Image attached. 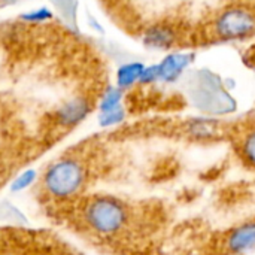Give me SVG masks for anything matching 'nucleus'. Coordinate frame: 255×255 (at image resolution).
<instances>
[{"mask_svg": "<svg viewBox=\"0 0 255 255\" xmlns=\"http://www.w3.org/2000/svg\"><path fill=\"white\" fill-rule=\"evenodd\" d=\"M79 215L84 227L102 239H117L127 233L133 224V209L130 205L111 194L87 197L79 209Z\"/></svg>", "mask_w": 255, "mask_h": 255, "instance_id": "1", "label": "nucleus"}, {"mask_svg": "<svg viewBox=\"0 0 255 255\" xmlns=\"http://www.w3.org/2000/svg\"><path fill=\"white\" fill-rule=\"evenodd\" d=\"M88 167L81 158L64 155L48 164L40 176V187L49 199L67 202L84 191L88 184Z\"/></svg>", "mask_w": 255, "mask_h": 255, "instance_id": "2", "label": "nucleus"}, {"mask_svg": "<svg viewBox=\"0 0 255 255\" xmlns=\"http://www.w3.org/2000/svg\"><path fill=\"white\" fill-rule=\"evenodd\" d=\"M214 33L220 40H242L255 34V12L245 6H230L214 21Z\"/></svg>", "mask_w": 255, "mask_h": 255, "instance_id": "3", "label": "nucleus"}, {"mask_svg": "<svg viewBox=\"0 0 255 255\" xmlns=\"http://www.w3.org/2000/svg\"><path fill=\"white\" fill-rule=\"evenodd\" d=\"M224 255H250L255 253V218L232 227L221 241Z\"/></svg>", "mask_w": 255, "mask_h": 255, "instance_id": "4", "label": "nucleus"}, {"mask_svg": "<svg viewBox=\"0 0 255 255\" xmlns=\"http://www.w3.org/2000/svg\"><path fill=\"white\" fill-rule=\"evenodd\" d=\"M93 112V103L85 96H73L63 102L54 112V120L61 128H73L84 123Z\"/></svg>", "mask_w": 255, "mask_h": 255, "instance_id": "5", "label": "nucleus"}, {"mask_svg": "<svg viewBox=\"0 0 255 255\" xmlns=\"http://www.w3.org/2000/svg\"><path fill=\"white\" fill-rule=\"evenodd\" d=\"M194 54L193 52H170L167 54L160 63H157L160 82L170 84L179 79V76L184 73V70L188 69V66L193 63Z\"/></svg>", "mask_w": 255, "mask_h": 255, "instance_id": "6", "label": "nucleus"}, {"mask_svg": "<svg viewBox=\"0 0 255 255\" xmlns=\"http://www.w3.org/2000/svg\"><path fill=\"white\" fill-rule=\"evenodd\" d=\"M176 30L169 24H154L148 27L142 36V42L146 48L155 51H166L176 45L178 40Z\"/></svg>", "mask_w": 255, "mask_h": 255, "instance_id": "7", "label": "nucleus"}, {"mask_svg": "<svg viewBox=\"0 0 255 255\" xmlns=\"http://www.w3.org/2000/svg\"><path fill=\"white\" fill-rule=\"evenodd\" d=\"M145 64L140 61H128L121 64L115 73V85L121 90H130L136 84H139Z\"/></svg>", "mask_w": 255, "mask_h": 255, "instance_id": "8", "label": "nucleus"}, {"mask_svg": "<svg viewBox=\"0 0 255 255\" xmlns=\"http://www.w3.org/2000/svg\"><path fill=\"white\" fill-rule=\"evenodd\" d=\"M220 131V124L215 120L199 118L191 120L187 124V133L197 140H209L215 137Z\"/></svg>", "mask_w": 255, "mask_h": 255, "instance_id": "9", "label": "nucleus"}, {"mask_svg": "<svg viewBox=\"0 0 255 255\" xmlns=\"http://www.w3.org/2000/svg\"><path fill=\"white\" fill-rule=\"evenodd\" d=\"M55 15L70 28L78 30V0H48Z\"/></svg>", "mask_w": 255, "mask_h": 255, "instance_id": "10", "label": "nucleus"}, {"mask_svg": "<svg viewBox=\"0 0 255 255\" xmlns=\"http://www.w3.org/2000/svg\"><path fill=\"white\" fill-rule=\"evenodd\" d=\"M238 154L248 167L255 170V124L241 134L238 140Z\"/></svg>", "mask_w": 255, "mask_h": 255, "instance_id": "11", "label": "nucleus"}, {"mask_svg": "<svg viewBox=\"0 0 255 255\" xmlns=\"http://www.w3.org/2000/svg\"><path fill=\"white\" fill-rule=\"evenodd\" d=\"M124 105V90H121L117 85H108L103 93L100 94L97 109L100 112H108L112 109H117Z\"/></svg>", "mask_w": 255, "mask_h": 255, "instance_id": "12", "label": "nucleus"}, {"mask_svg": "<svg viewBox=\"0 0 255 255\" xmlns=\"http://www.w3.org/2000/svg\"><path fill=\"white\" fill-rule=\"evenodd\" d=\"M55 18V12L51 6H37L28 9L19 15V19L27 24H45Z\"/></svg>", "mask_w": 255, "mask_h": 255, "instance_id": "13", "label": "nucleus"}, {"mask_svg": "<svg viewBox=\"0 0 255 255\" xmlns=\"http://www.w3.org/2000/svg\"><path fill=\"white\" fill-rule=\"evenodd\" d=\"M39 178V173L36 169H25L22 170L21 173H18L13 181L10 182V191L12 193H19V191H24L27 188H30Z\"/></svg>", "mask_w": 255, "mask_h": 255, "instance_id": "14", "label": "nucleus"}, {"mask_svg": "<svg viewBox=\"0 0 255 255\" xmlns=\"http://www.w3.org/2000/svg\"><path fill=\"white\" fill-rule=\"evenodd\" d=\"M127 117V111H126V106H120L117 109H112V111H108V112H100L99 114V126L103 127V128H109V127H115V126H120L121 123H124Z\"/></svg>", "mask_w": 255, "mask_h": 255, "instance_id": "15", "label": "nucleus"}, {"mask_svg": "<svg viewBox=\"0 0 255 255\" xmlns=\"http://www.w3.org/2000/svg\"><path fill=\"white\" fill-rule=\"evenodd\" d=\"M155 82H160V75H158V67L157 64H151V66H145L140 81V85H152Z\"/></svg>", "mask_w": 255, "mask_h": 255, "instance_id": "16", "label": "nucleus"}, {"mask_svg": "<svg viewBox=\"0 0 255 255\" xmlns=\"http://www.w3.org/2000/svg\"><path fill=\"white\" fill-rule=\"evenodd\" d=\"M1 182H3V173H1V170H0V185H1Z\"/></svg>", "mask_w": 255, "mask_h": 255, "instance_id": "17", "label": "nucleus"}]
</instances>
